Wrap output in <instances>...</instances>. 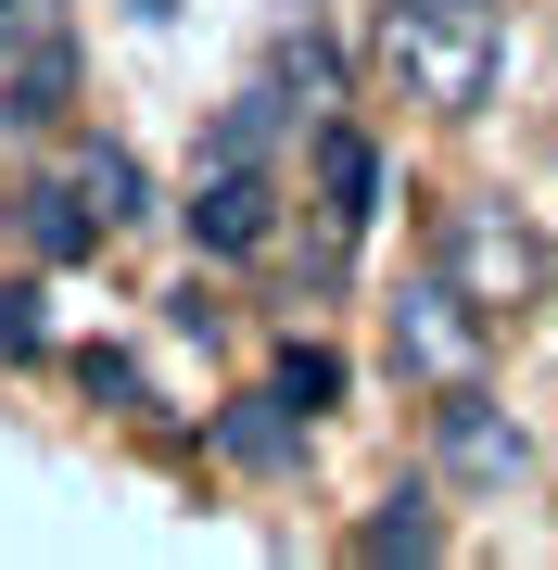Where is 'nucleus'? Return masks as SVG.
<instances>
[{
	"label": "nucleus",
	"mask_w": 558,
	"mask_h": 570,
	"mask_svg": "<svg viewBox=\"0 0 558 570\" xmlns=\"http://www.w3.org/2000/svg\"><path fill=\"white\" fill-rule=\"evenodd\" d=\"M369 63L407 115H482L508 77V13L496 0H369Z\"/></svg>",
	"instance_id": "f257e3e1"
},
{
	"label": "nucleus",
	"mask_w": 558,
	"mask_h": 570,
	"mask_svg": "<svg viewBox=\"0 0 558 570\" xmlns=\"http://www.w3.org/2000/svg\"><path fill=\"white\" fill-rule=\"evenodd\" d=\"M432 266H444V279L508 330V317H533V305H546L558 242L533 228V204H508V190H444V204H432Z\"/></svg>",
	"instance_id": "f03ea898"
},
{
	"label": "nucleus",
	"mask_w": 558,
	"mask_h": 570,
	"mask_svg": "<svg viewBox=\"0 0 558 570\" xmlns=\"http://www.w3.org/2000/svg\"><path fill=\"white\" fill-rule=\"evenodd\" d=\"M482 355H496V317H482L470 292L444 279V266H419V279L381 292V367H393L407 393H457V381H482Z\"/></svg>",
	"instance_id": "7ed1b4c3"
},
{
	"label": "nucleus",
	"mask_w": 558,
	"mask_h": 570,
	"mask_svg": "<svg viewBox=\"0 0 558 570\" xmlns=\"http://www.w3.org/2000/svg\"><path fill=\"white\" fill-rule=\"evenodd\" d=\"M432 469L457 494H520L533 482V431H520L482 381H457V393H432Z\"/></svg>",
	"instance_id": "20e7f679"
},
{
	"label": "nucleus",
	"mask_w": 558,
	"mask_h": 570,
	"mask_svg": "<svg viewBox=\"0 0 558 570\" xmlns=\"http://www.w3.org/2000/svg\"><path fill=\"white\" fill-rule=\"evenodd\" d=\"M190 242L216 266L280 254V165L267 153H204V190H190Z\"/></svg>",
	"instance_id": "39448f33"
},
{
	"label": "nucleus",
	"mask_w": 558,
	"mask_h": 570,
	"mask_svg": "<svg viewBox=\"0 0 558 570\" xmlns=\"http://www.w3.org/2000/svg\"><path fill=\"white\" fill-rule=\"evenodd\" d=\"M305 140H317V266H343L355 242H369V216H381V140L355 115L305 127Z\"/></svg>",
	"instance_id": "423d86ee"
},
{
	"label": "nucleus",
	"mask_w": 558,
	"mask_h": 570,
	"mask_svg": "<svg viewBox=\"0 0 558 570\" xmlns=\"http://www.w3.org/2000/svg\"><path fill=\"white\" fill-rule=\"evenodd\" d=\"M216 456H228V469H254V482H292V469H305V406H292L280 381L228 393V406H216Z\"/></svg>",
	"instance_id": "0eeeda50"
},
{
	"label": "nucleus",
	"mask_w": 558,
	"mask_h": 570,
	"mask_svg": "<svg viewBox=\"0 0 558 570\" xmlns=\"http://www.w3.org/2000/svg\"><path fill=\"white\" fill-rule=\"evenodd\" d=\"M267 77L292 89V102H305V127H331V115H355V63H343V39H331V26H280V39H267Z\"/></svg>",
	"instance_id": "6e6552de"
},
{
	"label": "nucleus",
	"mask_w": 558,
	"mask_h": 570,
	"mask_svg": "<svg viewBox=\"0 0 558 570\" xmlns=\"http://www.w3.org/2000/svg\"><path fill=\"white\" fill-rule=\"evenodd\" d=\"M13 228H26V254H51V266H77V254H102L115 228L89 216V190L63 178V165H39V178L13 190Z\"/></svg>",
	"instance_id": "1a4fd4ad"
},
{
	"label": "nucleus",
	"mask_w": 558,
	"mask_h": 570,
	"mask_svg": "<svg viewBox=\"0 0 558 570\" xmlns=\"http://www.w3.org/2000/svg\"><path fill=\"white\" fill-rule=\"evenodd\" d=\"M51 165L89 190V216H102V228H140V216H153V178H140V153H127V140H102V127H89V140H63Z\"/></svg>",
	"instance_id": "9d476101"
},
{
	"label": "nucleus",
	"mask_w": 558,
	"mask_h": 570,
	"mask_svg": "<svg viewBox=\"0 0 558 570\" xmlns=\"http://www.w3.org/2000/svg\"><path fill=\"white\" fill-rule=\"evenodd\" d=\"M63 89H77V39L51 26V39L26 51L13 77H0V127H51V115H63Z\"/></svg>",
	"instance_id": "9b49d317"
},
{
	"label": "nucleus",
	"mask_w": 558,
	"mask_h": 570,
	"mask_svg": "<svg viewBox=\"0 0 558 570\" xmlns=\"http://www.w3.org/2000/svg\"><path fill=\"white\" fill-rule=\"evenodd\" d=\"M355 558H407V570H419V558H444V520H432V494H419V482H407V494H381V520L355 532Z\"/></svg>",
	"instance_id": "f8f14e48"
},
{
	"label": "nucleus",
	"mask_w": 558,
	"mask_h": 570,
	"mask_svg": "<svg viewBox=\"0 0 558 570\" xmlns=\"http://www.w3.org/2000/svg\"><path fill=\"white\" fill-rule=\"evenodd\" d=\"M267 381H280V393H292V406H305V419H317V406H331V393H343V367H331V355H317V343H280V367H267Z\"/></svg>",
	"instance_id": "ddd939ff"
},
{
	"label": "nucleus",
	"mask_w": 558,
	"mask_h": 570,
	"mask_svg": "<svg viewBox=\"0 0 558 570\" xmlns=\"http://www.w3.org/2000/svg\"><path fill=\"white\" fill-rule=\"evenodd\" d=\"M26 305H39V292H0V355H39V317Z\"/></svg>",
	"instance_id": "4468645a"
}]
</instances>
